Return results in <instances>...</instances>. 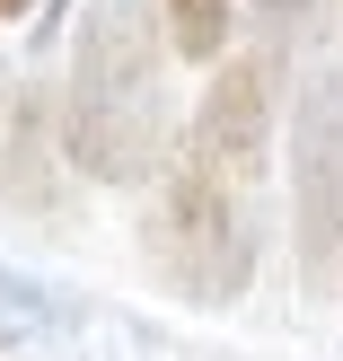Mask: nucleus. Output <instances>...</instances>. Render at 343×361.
<instances>
[{"label": "nucleus", "instance_id": "obj_1", "mask_svg": "<svg viewBox=\"0 0 343 361\" xmlns=\"http://www.w3.org/2000/svg\"><path fill=\"white\" fill-rule=\"evenodd\" d=\"M53 150L88 185L141 194L176 159L168 141V35L150 0H88L70 35V80L53 88Z\"/></svg>", "mask_w": 343, "mask_h": 361}, {"label": "nucleus", "instance_id": "obj_2", "mask_svg": "<svg viewBox=\"0 0 343 361\" xmlns=\"http://www.w3.org/2000/svg\"><path fill=\"white\" fill-rule=\"evenodd\" d=\"M141 256H150V274H158L168 300L229 309L256 282V256H264L256 194L211 176V168H194V159H168L158 185H150V212H141Z\"/></svg>", "mask_w": 343, "mask_h": 361}, {"label": "nucleus", "instance_id": "obj_3", "mask_svg": "<svg viewBox=\"0 0 343 361\" xmlns=\"http://www.w3.org/2000/svg\"><path fill=\"white\" fill-rule=\"evenodd\" d=\"M291 238L317 291L343 282V62H317L291 106Z\"/></svg>", "mask_w": 343, "mask_h": 361}, {"label": "nucleus", "instance_id": "obj_4", "mask_svg": "<svg viewBox=\"0 0 343 361\" xmlns=\"http://www.w3.org/2000/svg\"><path fill=\"white\" fill-rule=\"evenodd\" d=\"M176 159H194V168L229 176L247 194L264 185V168H273V53H220L211 62Z\"/></svg>", "mask_w": 343, "mask_h": 361}, {"label": "nucleus", "instance_id": "obj_5", "mask_svg": "<svg viewBox=\"0 0 343 361\" xmlns=\"http://www.w3.org/2000/svg\"><path fill=\"white\" fill-rule=\"evenodd\" d=\"M62 185H70V168L53 150V88H27L9 141H0V212H18L35 229H62V203H70Z\"/></svg>", "mask_w": 343, "mask_h": 361}, {"label": "nucleus", "instance_id": "obj_6", "mask_svg": "<svg viewBox=\"0 0 343 361\" xmlns=\"http://www.w3.org/2000/svg\"><path fill=\"white\" fill-rule=\"evenodd\" d=\"M229 27H238V0H158V35L176 62H220Z\"/></svg>", "mask_w": 343, "mask_h": 361}, {"label": "nucleus", "instance_id": "obj_7", "mask_svg": "<svg viewBox=\"0 0 343 361\" xmlns=\"http://www.w3.org/2000/svg\"><path fill=\"white\" fill-rule=\"evenodd\" d=\"M35 326H53V309H44L18 274H0V335H35Z\"/></svg>", "mask_w": 343, "mask_h": 361}, {"label": "nucleus", "instance_id": "obj_8", "mask_svg": "<svg viewBox=\"0 0 343 361\" xmlns=\"http://www.w3.org/2000/svg\"><path fill=\"white\" fill-rule=\"evenodd\" d=\"M256 9H264V18H299L308 0H256Z\"/></svg>", "mask_w": 343, "mask_h": 361}, {"label": "nucleus", "instance_id": "obj_9", "mask_svg": "<svg viewBox=\"0 0 343 361\" xmlns=\"http://www.w3.org/2000/svg\"><path fill=\"white\" fill-rule=\"evenodd\" d=\"M35 9V0H0V27H18V18H27Z\"/></svg>", "mask_w": 343, "mask_h": 361}]
</instances>
